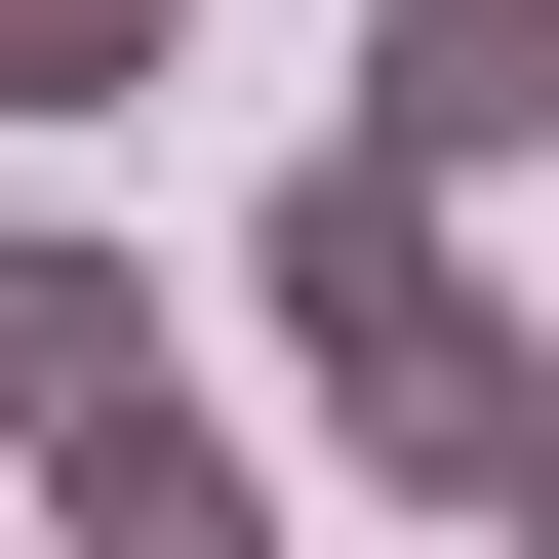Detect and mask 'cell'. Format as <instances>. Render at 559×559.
<instances>
[{"label":"cell","instance_id":"5b68a950","mask_svg":"<svg viewBox=\"0 0 559 559\" xmlns=\"http://www.w3.org/2000/svg\"><path fill=\"white\" fill-rule=\"evenodd\" d=\"M479 559H559V479H520V520H479Z\"/></svg>","mask_w":559,"mask_h":559},{"label":"cell","instance_id":"7a4b0ae2","mask_svg":"<svg viewBox=\"0 0 559 559\" xmlns=\"http://www.w3.org/2000/svg\"><path fill=\"white\" fill-rule=\"evenodd\" d=\"M0 440H40L81 559H280V479L200 440V360H160V280H120V240H0Z\"/></svg>","mask_w":559,"mask_h":559},{"label":"cell","instance_id":"3957f363","mask_svg":"<svg viewBox=\"0 0 559 559\" xmlns=\"http://www.w3.org/2000/svg\"><path fill=\"white\" fill-rule=\"evenodd\" d=\"M360 160L520 200V160H559V0H360Z\"/></svg>","mask_w":559,"mask_h":559},{"label":"cell","instance_id":"6da1fadb","mask_svg":"<svg viewBox=\"0 0 559 559\" xmlns=\"http://www.w3.org/2000/svg\"><path fill=\"white\" fill-rule=\"evenodd\" d=\"M240 320H280V400H320V479H400V520H520L559 479V320L479 280V200L440 160H280V240H240Z\"/></svg>","mask_w":559,"mask_h":559},{"label":"cell","instance_id":"277c9868","mask_svg":"<svg viewBox=\"0 0 559 559\" xmlns=\"http://www.w3.org/2000/svg\"><path fill=\"white\" fill-rule=\"evenodd\" d=\"M0 81H40V120H120V81H160V0H0Z\"/></svg>","mask_w":559,"mask_h":559}]
</instances>
